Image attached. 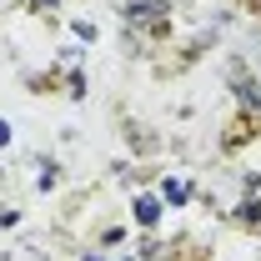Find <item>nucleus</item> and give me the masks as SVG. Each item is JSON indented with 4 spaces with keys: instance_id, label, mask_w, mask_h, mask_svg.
I'll list each match as a JSON object with an SVG mask.
<instances>
[{
    "instance_id": "5",
    "label": "nucleus",
    "mask_w": 261,
    "mask_h": 261,
    "mask_svg": "<svg viewBox=\"0 0 261 261\" xmlns=\"http://www.w3.org/2000/svg\"><path fill=\"white\" fill-rule=\"evenodd\" d=\"M186 196H191V186H186V181H166V201H171V206H181Z\"/></svg>"
},
{
    "instance_id": "9",
    "label": "nucleus",
    "mask_w": 261,
    "mask_h": 261,
    "mask_svg": "<svg viewBox=\"0 0 261 261\" xmlns=\"http://www.w3.org/2000/svg\"><path fill=\"white\" fill-rule=\"evenodd\" d=\"M81 261H100V256H96V251H86V256H81Z\"/></svg>"
},
{
    "instance_id": "4",
    "label": "nucleus",
    "mask_w": 261,
    "mask_h": 261,
    "mask_svg": "<svg viewBox=\"0 0 261 261\" xmlns=\"http://www.w3.org/2000/svg\"><path fill=\"white\" fill-rule=\"evenodd\" d=\"M236 221H241V226H256V221H261V206H256V196L236 206Z\"/></svg>"
},
{
    "instance_id": "2",
    "label": "nucleus",
    "mask_w": 261,
    "mask_h": 261,
    "mask_svg": "<svg viewBox=\"0 0 261 261\" xmlns=\"http://www.w3.org/2000/svg\"><path fill=\"white\" fill-rule=\"evenodd\" d=\"M231 91H236V100H241V111H246L251 121H261V81L256 75H246L241 65H231Z\"/></svg>"
},
{
    "instance_id": "1",
    "label": "nucleus",
    "mask_w": 261,
    "mask_h": 261,
    "mask_svg": "<svg viewBox=\"0 0 261 261\" xmlns=\"http://www.w3.org/2000/svg\"><path fill=\"white\" fill-rule=\"evenodd\" d=\"M121 15H126L130 31H156L161 35L166 25H171V5H166V0H130Z\"/></svg>"
},
{
    "instance_id": "3",
    "label": "nucleus",
    "mask_w": 261,
    "mask_h": 261,
    "mask_svg": "<svg viewBox=\"0 0 261 261\" xmlns=\"http://www.w3.org/2000/svg\"><path fill=\"white\" fill-rule=\"evenodd\" d=\"M136 221H141V226H156V221H161V201H156V196H141V201H136Z\"/></svg>"
},
{
    "instance_id": "6",
    "label": "nucleus",
    "mask_w": 261,
    "mask_h": 261,
    "mask_svg": "<svg viewBox=\"0 0 261 261\" xmlns=\"http://www.w3.org/2000/svg\"><path fill=\"white\" fill-rule=\"evenodd\" d=\"M5 226H15V211H5V216H0V231H5Z\"/></svg>"
},
{
    "instance_id": "7",
    "label": "nucleus",
    "mask_w": 261,
    "mask_h": 261,
    "mask_svg": "<svg viewBox=\"0 0 261 261\" xmlns=\"http://www.w3.org/2000/svg\"><path fill=\"white\" fill-rule=\"evenodd\" d=\"M5 141H10V121H0V146H5Z\"/></svg>"
},
{
    "instance_id": "8",
    "label": "nucleus",
    "mask_w": 261,
    "mask_h": 261,
    "mask_svg": "<svg viewBox=\"0 0 261 261\" xmlns=\"http://www.w3.org/2000/svg\"><path fill=\"white\" fill-rule=\"evenodd\" d=\"M50 5H61V0H35V10H50Z\"/></svg>"
}]
</instances>
